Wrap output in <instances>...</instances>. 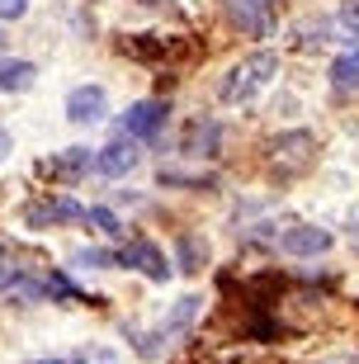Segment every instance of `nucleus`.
<instances>
[{"instance_id": "ddd939ff", "label": "nucleus", "mask_w": 359, "mask_h": 364, "mask_svg": "<svg viewBox=\"0 0 359 364\" xmlns=\"http://www.w3.org/2000/svg\"><path fill=\"white\" fill-rule=\"evenodd\" d=\"M203 256H208V251H203V242L180 237V270H185V274H199L203 270Z\"/></svg>"}, {"instance_id": "423d86ee", "label": "nucleus", "mask_w": 359, "mask_h": 364, "mask_svg": "<svg viewBox=\"0 0 359 364\" xmlns=\"http://www.w3.org/2000/svg\"><path fill=\"white\" fill-rule=\"evenodd\" d=\"M76 218H85V208L76 199H38L24 208L28 228H62V223H76Z\"/></svg>"}, {"instance_id": "2eb2a0df", "label": "nucleus", "mask_w": 359, "mask_h": 364, "mask_svg": "<svg viewBox=\"0 0 359 364\" xmlns=\"http://www.w3.org/2000/svg\"><path fill=\"white\" fill-rule=\"evenodd\" d=\"M341 24L350 33H359V0H341Z\"/></svg>"}, {"instance_id": "6ab92c4d", "label": "nucleus", "mask_w": 359, "mask_h": 364, "mask_svg": "<svg viewBox=\"0 0 359 364\" xmlns=\"http://www.w3.org/2000/svg\"><path fill=\"white\" fill-rule=\"evenodd\" d=\"M33 364H62V360H33Z\"/></svg>"}, {"instance_id": "aec40b11", "label": "nucleus", "mask_w": 359, "mask_h": 364, "mask_svg": "<svg viewBox=\"0 0 359 364\" xmlns=\"http://www.w3.org/2000/svg\"><path fill=\"white\" fill-rule=\"evenodd\" d=\"M100 364H114V360H100Z\"/></svg>"}, {"instance_id": "4468645a", "label": "nucleus", "mask_w": 359, "mask_h": 364, "mask_svg": "<svg viewBox=\"0 0 359 364\" xmlns=\"http://www.w3.org/2000/svg\"><path fill=\"white\" fill-rule=\"evenodd\" d=\"M194 312H199V298H185V303H180V308L171 312V331H180V326H189V322H194Z\"/></svg>"}, {"instance_id": "0eeeda50", "label": "nucleus", "mask_w": 359, "mask_h": 364, "mask_svg": "<svg viewBox=\"0 0 359 364\" xmlns=\"http://www.w3.org/2000/svg\"><path fill=\"white\" fill-rule=\"evenodd\" d=\"M100 176H109V180H123V176H133L137 171V147L128 142V137H119V142H109L105 151H100Z\"/></svg>"}, {"instance_id": "dca6fc26", "label": "nucleus", "mask_w": 359, "mask_h": 364, "mask_svg": "<svg viewBox=\"0 0 359 364\" xmlns=\"http://www.w3.org/2000/svg\"><path fill=\"white\" fill-rule=\"evenodd\" d=\"M28 10V0H0V19H19Z\"/></svg>"}, {"instance_id": "7ed1b4c3", "label": "nucleus", "mask_w": 359, "mask_h": 364, "mask_svg": "<svg viewBox=\"0 0 359 364\" xmlns=\"http://www.w3.org/2000/svg\"><path fill=\"white\" fill-rule=\"evenodd\" d=\"M114 265H123V270H137V274H146V279H171V265H166V251L161 246H151V242H128L114 256Z\"/></svg>"}, {"instance_id": "39448f33", "label": "nucleus", "mask_w": 359, "mask_h": 364, "mask_svg": "<svg viewBox=\"0 0 359 364\" xmlns=\"http://www.w3.org/2000/svg\"><path fill=\"white\" fill-rule=\"evenodd\" d=\"M331 242H336L331 232H326V228H312V223H298V228H289L279 237L284 251H289V256H303V260L307 256H326V251H331Z\"/></svg>"}, {"instance_id": "f8f14e48", "label": "nucleus", "mask_w": 359, "mask_h": 364, "mask_svg": "<svg viewBox=\"0 0 359 364\" xmlns=\"http://www.w3.org/2000/svg\"><path fill=\"white\" fill-rule=\"evenodd\" d=\"M85 223H90L95 232H105V237H119V232H123L119 213H114V208H100V203H95V208H85Z\"/></svg>"}, {"instance_id": "9b49d317", "label": "nucleus", "mask_w": 359, "mask_h": 364, "mask_svg": "<svg viewBox=\"0 0 359 364\" xmlns=\"http://www.w3.org/2000/svg\"><path fill=\"white\" fill-rule=\"evenodd\" d=\"M331 85L336 90H359V48L331 62Z\"/></svg>"}, {"instance_id": "f3484780", "label": "nucleus", "mask_w": 359, "mask_h": 364, "mask_svg": "<svg viewBox=\"0 0 359 364\" xmlns=\"http://www.w3.org/2000/svg\"><path fill=\"white\" fill-rule=\"evenodd\" d=\"M10 151H14V142H10V133H5V128H0V166L10 161Z\"/></svg>"}, {"instance_id": "6e6552de", "label": "nucleus", "mask_w": 359, "mask_h": 364, "mask_svg": "<svg viewBox=\"0 0 359 364\" xmlns=\"http://www.w3.org/2000/svg\"><path fill=\"white\" fill-rule=\"evenodd\" d=\"M227 5L246 33H269V24H274V0H227Z\"/></svg>"}, {"instance_id": "1a4fd4ad", "label": "nucleus", "mask_w": 359, "mask_h": 364, "mask_svg": "<svg viewBox=\"0 0 359 364\" xmlns=\"http://www.w3.org/2000/svg\"><path fill=\"white\" fill-rule=\"evenodd\" d=\"M80 171H90V151L85 147H71L62 156H53V161H43V176H53V180H71Z\"/></svg>"}, {"instance_id": "20e7f679", "label": "nucleus", "mask_w": 359, "mask_h": 364, "mask_svg": "<svg viewBox=\"0 0 359 364\" xmlns=\"http://www.w3.org/2000/svg\"><path fill=\"white\" fill-rule=\"evenodd\" d=\"M109 109V95L100 90V85H76V90L67 95V119L76 123V128H90V123L105 119Z\"/></svg>"}, {"instance_id": "f257e3e1", "label": "nucleus", "mask_w": 359, "mask_h": 364, "mask_svg": "<svg viewBox=\"0 0 359 364\" xmlns=\"http://www.w3.org/2000/svg\"><path fill=\"white\" fill-rule=\"evenodd\" d=\"M274 76H279V57L269 53V48H260V53H246L237 67L223 76V85H218V100H223V105H251V100L265 90V85H274Z\"/></svg>"}, {"instance_id": "a211bd4d", "label": "nucleus", "mask_w": 359, "mask_h": 364, "mask_svg": "<svg viewBox=\"0 0 359 364\" xmlns=\"http://www.w3.org/2000/svg\"><path fill=\"white\" fill-rule=\"evenodd\" d=\"M10 274H14V270H10V256H5V251H0V289H5V284H10Z\"/></svg>"}, {"instance_id": "f03ea898", "label": "nucleus", "mask_w": 359, "mask_h": 364, "mask_svg": "<svg viewBox=\"0 0 359 364\" xmlns=\"http://www.w3.org/2000/svg\"><path fill=\"white\" fill-rule=\"evenodd\" d=\"M166 114H171V105H166V100H142V105L123 109L119 137H128V142H146V137H156V133H161Z\"/></svg>"}, {"instance_id": "9d476101", "label": "nucleus", "mask_w": 359, "mask_h": 364, "mask_svg": "<svg viewBox=\"0 0 359 364\" xmlns=\"http://www.w3.org/2000/svg\"><path fill=\"white\" fill-rule=\"evenodd\" d=\"M38 81V67H33V62H19V57H14V62H0V90H28V85Z\"/></svg>"}]
</instances>
